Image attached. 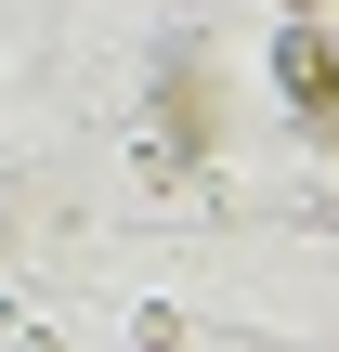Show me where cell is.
<instances>
[{
    "label": "cell",
    "mask_w": 339,
    "mask_h": 352,
    "mask_svg": "<svg viewBox=\"0 0 339 352\" xmlns=\"http://www.w3.org/2000/svg\"><path fill=\"white\" fill-rule=\"evenodd\" d=\"M274 65H287V104H300V118H339V52L314 39V26H287V52H274Z\"/></svg>",
    "instance_id": "6da1fadb"
}]
</instances>
